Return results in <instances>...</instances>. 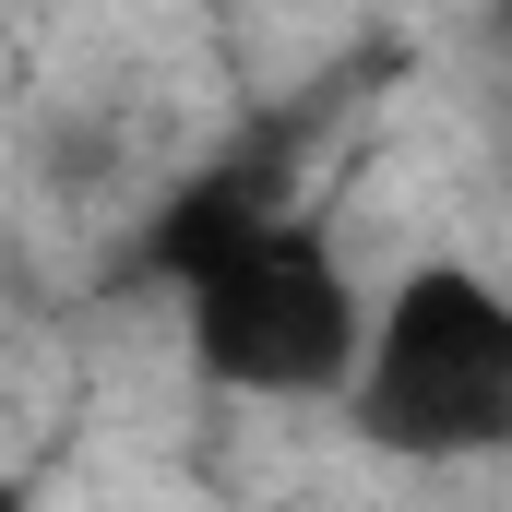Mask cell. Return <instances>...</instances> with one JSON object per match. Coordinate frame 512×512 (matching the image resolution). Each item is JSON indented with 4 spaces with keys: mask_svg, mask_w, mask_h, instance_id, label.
Masks as SVG:
<instances>
[{
    "mask_svg": "<svg viewBox=\"0 0 512 512\" xmlns=\"http://www.w3.org/2000/svg\"><path fill=\"white\" fill-rule=\"evenodd\" d=\"M179 334H191V370L215 393L334 405L370 358V298H358V274L334 262L322 227L262 215L251 239H227L179 274Z\"/></svg>",
    "mask_w": 512,
    "mask_h": 512,
    "instance_id": "obj_1",
    "label": "cell"
},
{
    "mask_svg": "<svg viewBox=\"0 0 512 512\" xmlns=\"http://www.w3.org/2000/svg\"><path fill=\"white\" fill-rule=\"evenodd\" d=\"M346 417L370 453H405V465L512 453V298L465 262H417L370 310V358L346 382Z\"/></svg>",
    "mask_w": 512,
    "mask_h": 512,
    "instance_id": "obj_2",
    "label": "cell"
},
{
    "mask_svg": "<svg viewBox=\"0 0 512 512\" xmlns=\"http://www.w3.org/2000/svg\"><path fill=\"white\" fill-rule=\"evenodd\" d=\"M0 512H24V489H12V477H0Z\"/></svg>",
    "mask_w": 512,
    "mask_h": 512,
    "instance_id": "obj_3",
    "label": "cell"
}]
</instances>
